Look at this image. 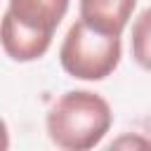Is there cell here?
I'll use <instances>...</instances> for the list:
<instances>
[{"mask_svg": "<svg viewBox=\"0 0 151 151\" xmlns=\"http://www.w3.org/2000/svg\"><path fill=\"white\" fill-rule=\"evenodd\" d=\"M123 57L120 35L104 33L78 19L64 35L59 47L61 68L76 80H104L109 78Z\"/></svg>", "mask_w": 151, "mask_h": 151, "instance_id": "2", "label": "cell"}, {"mask_svg": "<svg viewBox=\"0 0 151 151\" xmlns=\"http://www.w3.org/2000/svg\"><path fill=\"white\" fill-rule=\"evenodd\" d=\"M130 47H132V59L144 71H151V7L139 12V17L132 21Z\"/></svg>", "mask_w": 151, "mask_h": 151, "instance_id": "6", "label": "cell"}, {"mask_svg": "<svg viewBox=\"0 0 151 151\" xmlns=\"http://www.w3.org/2000/svg\"><path fill=\"white\" fill-rule=\"evenodd\" d=\"M113 125L111 104L90 90L64 92L45 116V130L64 151H87L101 144Z\"/></svg>", "mask_w": 151, "mask_h": 151, "instance_id": "1", "label": "cell"}, {"mask_svg": "<svg viewBox=\"0 0 151 151\" xmlns=\"http://www.w3.org/2000/svg\"><path fill=\"white\" fill-rule=\"evenodd\" d=\"M68 2L71 0H9L5 12L21 26L54 38L57 26L68 12Z\"/></svg>", "mask_w": 151, "mask_h": 151, "instance_id": "4", "label": "cell"}, {"mask_svg": "<svg viewBox=\"0 0 151 151\" xmlns=\"http://www.w3.org/2000/svg\"><path fill=\"white\" fill-rule=\"evenodd\" d=\"M123 144H130V146H151V142H146V139H139V137H123V139H118V142H113V146H123Z\"/></svg>", "mask_w": 151, "mask_h": 151, "instance_id": "7", "label": "cell"}, {"mask_svg": "<svg viewBox=\"0 0 151 151\" xmlns=\"http://www.w3.org/2000/svg\"><path fill=\"white\" fill-rule=\"evenodd\" d=\"M0 45L12 61L28 64V61H35L47 54V50L52 45V35L31 31L5 12L0 19Z\"/></svg>", "mask_w": 151, "mask_h": 151, "instance_id": "3", "label": "cell"}, {"mask_svg": "<svg viewBox=\"0 0 151 151\" xmlns=\"http://www.w3.org/2000/svg\"><path fill=\"white\" fill-rule=\"evenodd\" d=\"M9 149V130L5 125V120L0 118V151H7Z\"/></svg>", "mask_w": 151, "mask_h": 151, "instance_id": "8", "label": "cell"}, {"mask_svg": "<svg viewBox=\"0 0 151 151\" xmlns=\"http://www.w3.org/2000/svg\"><path fill=\"white\" fill-rule=\"evenodd\" d=\"M137 0H80V19L97 31L120 35L134 12Z\"/></svg>", "mask_w": 151, "mask_h": 151, "instance_id": "5", "label": "cell"}]
</instances>
